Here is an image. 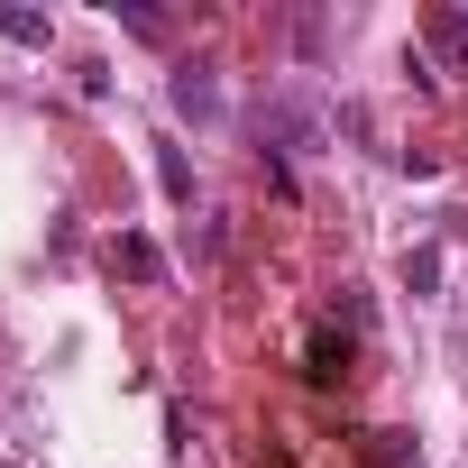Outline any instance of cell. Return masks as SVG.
I'll return each mask as SVG.
<instances>
[{"label": "cell", "mask_w": 468, "mask_h": 468, "mask_svg": "<svg viewBox=\"0 0 468 468\" xmlns=\"http://www.w3.org/2000/svg\"><path fill=\"white\" fill-rule=\"evenodd\" d=\"M303 377H313V386H340V377H349V340H340V322H322V331L303 340Z\"/></svg>", "instance_id": "1"}, {"label": "cell", "mask_w": 468, "mask_h": 468, "mask_svg": "<svg viewBox=\"0 0 468 468\" xmlns=\"http://www.w3.org/2000/svg\"><path fill=\"white\" fill-rule=\"evenodd\" d=\"M422 37H431V56H441L450 74H468V19H459V10H422Z\"/></svg>", "instance_id": "2"}, {"label": "cell", "mask_w": 468, "mask_h": 468, "mask_svg": "<svg viewBox=\"0 0 468 468\" xmlns=\"http://www.w3.org/2000/svg\"><path fill=\"white\" fill-rule=\"evenodd\" d=\"M111 267H120L129 285H156V276H165V258H156V239H138V229H120V249H111Z\"/></svg>", "instance_id": "3"}, {"label": "cell", "mask_w": 468, "mask_h": 468, "mask_svg": "<svg viewBox=\"0 0 468 468\" xmlns=\"http://www.w3.org/2000/svg\"><path fill=\"white\" fill-rule=\"evenodd\" d=\"M175 111H184V120H211V111H220V83H211L202 65H184V74H175Z\"/></svg>", "instance_id": "4"}, {"label": "cell", "mask_w": 468, "mask_h": 468, "mask_svg": "<svg viewBox=\"0 0 468 468\" xmlns=\"http://www.w3.org/2000/svg\"><path fill=\"white\" fill-rule=\"evenodd\" d=\"M111 10H120V28H129V37H147V47H165V37H175V19H165V10H147V0H111Z\"/></svg>", "instance_id": "5"}, {"label": "cell", "mask_w": 468, "mask_h": 468, "mask_svg": "<svg viewBox=\"0 0 468 468\" xmlns=\"http://www.w3.org/2000/svg\"><path fill=\"white\" fill-rule=\"evenodd\" d=\"M0 37H10V47H47V10H19V0H0Z\"/></svg>", "instance_id": "6"}, {"label": "cell", "mask_w": 468, "mask_h": 468, "mask_svg": "<svg viewBox=\"0 0 468 468\" xmlns=\"http://www.w3.org/2000/svg\"><path fill=\"white\" fill-rule=\"evenodd\" d=\"M156 184H165V202H193V165H184V147H156Z\"/></svg>", "instance_id": "7"}]
</instances>
